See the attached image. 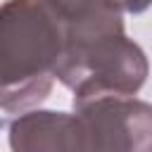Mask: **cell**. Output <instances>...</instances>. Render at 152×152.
Segmentation results:
<instances>
[{"instance_id": "obj_1", "label": "cell", "mask_w": 152, "mask_h": 152, "mask_svg": "<svg viewBox=\"0 0 152 152\" xmlns=\"http://www.w3.org/2000/svg\"><path fill=\"white\" fill-rule=\"evenodd\" d=\"M59 59L62 31L45 0L0 5V109L40 104L52 90Z\"/></svg>"}, {"instance_id": "obj_2", "label": "cell", "mask_w": 152, "mask_h": 152, "mask_svg": "<svg viewBox=\"0 0 152 152\" xmlns=\"http://www.w3.org/2000/svg\"><path fill=\"white\" fill-rule=\"evenodd\" d=\"M147 69L142 48L124 33L62 66L57 81L74 93V102H86L104 95H135L147 78Z\"/></svg>"}, {"instance_id": "obj_3", "label": "cell", "mask_w": 152, "mask_h": 152, "mask_svg": "<svg viewBox=\"0 0 152 152\" xmlns=\"http://www.w3.org/2000/svg\"><path fill=\"white\" fill-rule=\"evenodd\" d=\"M83 152H152V104L131 95L74 102Z\"/></svg>"}, {"instance_id": "obj_4", "label": "cell", "mask_w": 152, "mask_h": 152, "mask_svg": "<svg viewBox=\"0 0 152 152\" xmlns=\"http://www.w3.org/2000/svg\"><path fill=\"white\" fill-rule=\"evenodd\" d=\"M62 31V59L66 66L102 43L124 36V10L116 0H45Z\"/></svg>"}, {"instance_id": "obj_5", "label": "cell", "mask_w": 152, "mask_h": 152, "mask_svg": "<svg viewBox=\"0 0 152 152\" xmlns=\"http://www.w3.org/2000/svg\"><path fill=\"white\" fill-rule=\"evenodd\" d=\"M12 152H83L81 121L76 112L36 109L10 124Z\"/></svg>"}, {"instance_id": "obj_6", "label": "cell", "mask_w": 152, "mask_h": 152, "mask_svg": "<svg viewBox=\"0 0 152 152\" xmlns=\"http://www.w3.org/2000/svg\"><path fill=\"white\" fill-rule=\"evenodd\" d=\"M116 2L124 12H131V14H140L152 5V0H116Z\"/></svg>"}]
</instances>
